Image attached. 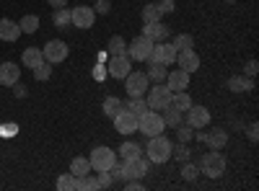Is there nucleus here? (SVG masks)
Masks as SVG:
<instances>
[{
    "label": "nucleus",
    "mask_w": 259,
    "mask_h": 191,
    "mask_svg": "<svg viewBox=\"0 0 259 191\" xmlns=\"http://www.w3.org/2000/svg\"><path fill=\"white\" fill-rule=\"evenodd\" d=\"M153 44H156V41H150L145 34L143 36H135L127 44V57L133 59V62H148L150 52H153Z\"/></svg>",
    "instance_id": "423d86ee"
},
{
    "label": "nucleus",
    "mask_w": 259,
    "mask_h": 191,
    "mask_svg": "<svg viewBox=\"0 0 259 191\" xmlns=\"http://www.w3.org/2000/svg\"><path fill=\"white\" fill-rule=\"evenodd\" d=\"M68 44H65L62 39H52L45 44V49H41V54H45V62H50V65H57V62H65L68 59Z\"/></svg>",
    "instance_id": "9d476101"
},
{
    "label": "nucleus",
    "mask_w": 259,
    "mask_h": 191,
    "mask_svg": "<svg viewBox=\"0 0 259 191\" xmlns=\"http://www.w3.org/2000/svg\"><path fill=\"white\" fill-rule=\"evenodd\" d=\"M156 21H161V11L156 3H150L143 8V24H156Z\"/></svg>",
    "instance_id": "f704fd0d"
},
{
    "label": "nucleus",
    "mask_w": 259,
    "mask_h": 191,
    "mask_svg": "<svg viewBox=\"0 0 259 191\" xmlns=\"http://www.w3.org/2000/svg\"><path fill=\"white\" fill-rule=\"evenodd\" d=\"M226 3H236V0H226Z\"/></svg>",
    "instance_id": "603ef678"
},
{
    "label": "nucleus",
    "mask_w": 259,
    "mask_h": 191,
    "mask_svg": "<svg viewBox=\"0 0 259 191\" xmlns=\"http://www.w3.org/2000/svg\"><path fill=\"white\" fill-rule=\"evenodd\" d=\"M89 163H91V171H109V168L117 163V153L106 145H99V147L91 150Z\"/></svg>",
    "instance_id": "39448f33"
},
{
    "label": "nucleus",
    "mask_w": 259,
    "mask_h": 191,
    "mask_svg": "<svg viewBox=\"0 0 259 191\" xmlns=\"http://www.w3.org/2000/svg\"><path fill=\"white\" fill-rule=\"evenodd\" d=\"M18 26H21V34H36L39 31V18L29 13V16H24L18 21Z\"/></svg>",
    "instance_id": "7c9ffc66"
},
{
    "label": "nucleus",
    "mask_w": 259,
    "mask_h": 191,
    "mask_svg": "<svg viewBox=\"0 0 259 191\" xmlns=\"http://www.w3.org/2000/svg\"><path fill=\"white\" fill-rule=\"evenodd\" d=\"M145 75H148L150 83H163L166 75H168V70H166V65H161V62H148Z\"/></svg>",
    "instance_id": "4be33fe9"
},
{
    "label": "nucleus",
    "mask_w": 259,
    "mask_h": 191,
    "mask_svg": "<svg viewBox=\"0 0 259 191\" xmlns=\"http://www.w3.org/2000/svg\"><path fill=\"white\" fill-rule=\"evenodd\" d=\"M94 21H96V11L91 6H78L70 11V24L75 29H91Z\"/></svg>",
    "instance_id": "ddd939ff"
},
{
    "label": "nucleus",
    "mask_w": 259,
    "mask_h": 191,
    "mask_svg": "<svg viewBox=\"0 0 259 191\" xmlns=\"http://www.w3.org/2000/svg\"><path fill=\"white\" fill-rule=\"evenodd\" d=\"M143 34L150 39V41H166L168 39V26L163 21H156V24H145Z\"/></svg>",
    "instance_id": "aec40b11"
},
{
    "label": "nucleus",
    "mask_w": 259,
    "mask_h": 191,
    "mask_svg": "<svg viewBox=\"0 0 259 191\" xmlns=\"http://www.w3.org/2000/svg\"><path fill=\"white\" fill-rule=\"evenodd\" d=\"M256 73H259V65H256V59H249V62H246V70H244V75L254 78Z\"/></svg>",
    "instance_id": "de8ad7c7"
},
{
    "label": "nucleus",
    "mask_w": 259,
    "mask_h": 191,
    "mask_svg": "<svg viewBox=\"0 0 259 191\" xmlns=\"http://www.w3.org/2000/svg\"><path fill=\"white\" fill-rule=\"evenodd\" d=\"M140 155H143V150H140L138 142H124V145H119V158H122V160H133V158H140Z\"/></svg>",
    "instance_id": "a878e982"
},
{
    "label": "nucleus",
    "mask_w": 259,
    "mask_h": 191,
    "mask_svg": "<svg viewBox=\"0 0 259 191\" xmlns=\"http://www.w3.org/2000/svg\"><path fill=\"white\" fill-rule=\"evenodd\" d=\"M21 39V26L11 18H0V41H18Z\"/></svg>",
    "instance_id": "f3484780"
},
{
    "label": "nucleus",
    "mask_w": 259,
    "mask_h": 191,
    "mask_svg": "<svg viewBox=\"0 0 259 191\" xmlns=\"http://www.w3.org/2000/svg\"><path fill=\"white\" fill-rule=\"evenodd\" d=\"M197 176H200V165H194V163H187L184 160V165H182V178L184 181H197Z\"/></svg>",
    "instance_id": "c9c22d12"
},
{
    "label": "nucleus",
    "mask_w": 259,
    "mask_h": 191,
    "mask_svg": "<svg viewBox=\"0 0 259 191\" xmlns=\"http://www.w3.org/2000/svg\"><path fill=\"white\" fill-rule=\"evenodd\" d=\"M13 88H16L13 93H16L18 98H26V86H24V83H13Z\"/></svg>",
    "instance_id": "09e8293b"
},
{
    "label": "nucleus",
    "mask_w": 259,
    "mask_h": 191,
    "mask_svg": "<svg viewBox=\"0 0 259 191\" xmlns=\"http://www.w3.org/2000/svg\"><path fill=\"white\" fill-rule=\"evenodd\" d=\"M138 130H140L145 137H156V135H163L166 124H163V116H161V111H153V109L143 111V114H140V119H138Z\"/></svg>",
    "instance_id": "7ed1b4c3"
},
{
    "label": "nucleus",
    "mask_w": 259,
    "mask_h": 191,
    "mask_svg": "<svg viewBox=\"0 0 259 191\" xmlns=\"http://www.w3.org/2000/svg\"><path fill=\"white\" fill-rule=\"evenodd\" d=\"M145 103H148V109H153V111L168 109V106H171V91L166 88V83H156L153 88H148Z\"/></svg>",
    "instance_id": "20e7f679"
},
{
    "label": "nucleus",
    "mask_w": 259,
    "mask_h": 191,
    "mask_svg": "<svg viewBox=\"0 0 259 191\" xmlns=\"http://www.w3.org/2000/svg\"><path fill=\"white\" fill-rule=\"evenodd\" d=\"M96 178H99V186H101V188H109V186L114 183V178H112V173H109V171H99V176H96Z\"/></svg>",
    "instance_id": "a18cd8bd"
},
{
    "label": "nucleus",
    "mask_w": 259,
    "mask_h": 191,
    "mask_svg": "<svg viewBox=\"0 0 259 191\" xmlns=\"http://www.w3.org/2000/svg\"><path fill=\"white\" fill-rule=\"evenodd\" d=\"M57 188L60 191H78V178L73 173H62L57 178Z\"/></svg>",
    "instance_id": "473e14b6"
},
{
    "label": "nucleus",
    "mask_w": 259,
    "mask_h": 191,
    "mask_svg": "<svg viewBox=\"0 0 259 191\" xmlns=\"http://www.w3.org/2000/svg\"><path fill=\"white\" fill-rule=\"evenodd\" d=\"M18 80H21L18 65L16 62H3V65H0V83H3V86H13Z\"/></svg>",
    "instance_id": "6ab92c4d"
},
{
    "label": "nucleus",
    "mask_w": 259,
    "mask_h": 191,
    "mask_svg": "<svg viewBox=\"0 0 259 191\" xmlns=\"http://www.w3.org/2000/svg\"><path fill=\"white\" fill-rule=\"evenodd\" d=\"M122 109H124V103H122L117 96H106V98H104V103H101V111H104L106 116H109V119H114Z\"/></svg>",
    "instance_id": "5701e85b"
},
{
    "label": "nucleus",
    "mask_w": 259,
    "mask_h": 191,
    "mask_svg": "<svg viewBox=\"0 0 259 191\" xmlns=\"http://www.w3.org/2000/svg\"><path fill=\"white\" fill-rule=\"evenodd\" d=\"M78 188H80V191H99L101 186H99V178H94V176L89 173V176L78 178Z\"/></svg>",
    "instance_id": "4c0bfd02"
},
{
    "label": "nucleus",
    "mask_w": 259,
    "mask_h": 191,
    "mask_svg": "<svg viewBox=\"0 0 259 191\" xmlns=\"http://www.w3.org/2000/svg\"><path fill=\"white\" fill-rule=\"evenodd\" d=\"M106 59H109V52H101V54L96 57V62H106Z\"/></svg>",
    "instance_id": "3c124183"
},
{
    "label": "nucleus",
    "mask_w": 259,
    "mask_h": 191,
    "mask_svg": "<svg viewBox=\"0 0 259 191\" xmlns=\"http://www.w3.org/2000/svg\"><path fill=\"white\" fill-rule=\"evenodd\" d=\"M138 114H133L130 109H122L112 121H114V130L119 132V135H133V132H138Z\"/></svg>",
    "instance_id": "4468645a"
},
{
    "label": "nucleus",
    "mask_w": 259,
    "mask_h": 191,
    "mask_svg": "<svg viewBox=\"0 0 259 191\" xmlns=\"http://www.w3.org/2000/svg\"><path fill=\"white\" fill-rule=\"evenodd\" d=\"M91 8H94L99 16H106V13L112 11V0H96V3H94Z\"/></svg>",
    "instance_id": "37998d69"
},
{
    "label": "nucleus",
    "mask_w": 259,
    "mask_h": 191,
    "mask_svg": "<svg viewBox=\"0 0 259 191\" xmlns=\"http://www.w3.org/2000/svg\"><path fill=\"white\" fill-rule=\"evenodd\" d=\"M171 140L163 137V135H156V137H148V145H145V155L150 163H168L171 160Z\"/></svg>",
    "instance_id": "f257e3e1"
},
{
    "label": "nucleus",
    "mask_w": 259,
    "mask_h": 191,
    "mask_svg": "<svg viewBox=\"0 0 259 191\" xmlns=\"http://www.w3.org/2000/svg\"><path fill=\"white\" fill-rule=\"evenodd\" d=\"M171 106H174V109H179V111H187L189 106H192L189 93H187V91H177V93H171Z\"/></svg>",
    "instance_id": "bb28decb"
},
{
    "label": "nucleus",
    "mask_w": 259,
    "mask_h": 191,
    "mask_svg": "<svg viewBox=\"0 0 259 191\" xmlns=\"http://www.w3.org/2000/svg\"><path fill=\"white\" fill-rule=\"evenodd\" d=\"M182 114H184V111L174 109V106H168V109H163V111H161V116H163V124H166V126H179V124H182Z\"/></svg>",
    "instance_id": "cd10ccee"
},
{
    "label": "nucleus",
    "mask_w": 259,
    "mask_h": 191,
    "mask_svg": "<svg viewBox=\"0 0 259 191\" xmlns=\"http://www.w3.org/2000/svg\"><path fill=\"white\" fill-rule=\"evenodd\" d=\"M18 135V124L16 121H6V124H0V137H16Z\"/></svg>",
    "instance_id": "ea45409f"
},
{
    "label": "nucleus",
    "mask_w": 259,
    "mask_h": 191,
    "mask_svg": "<svg viewBox=\"0 0 259 191\" xmlns=\"http://www.w3.org/2000/svg\"><path fill=\"white\" fill-rule=\"evenodd\" d=\"M148 165L150 160L148 158H133V160H124L122 163V181H130V178H143L148 173Z\"/></svg>",
    "instance_id": "9b49d317"
},
{
    "label": "nucleus",
    "mask_w": 259,
    "mask_h": 191,
    "mask_svg": "<svg viewBox=\"0 0 259 191\" xmlns=\"http://www.w3.org/2000/svg\"><path fill=\"white\" fill-rule=\"evenodd\" d=\"M124 109H130V111H133V114H143V111H148V103H145V98L143 96H133V98H130L127 103H124Z\"/></svg>",
    "instance_id": "72a5a7b5"
},
{
    "label": "nucleus",
    "mask_w": 259,
    "mask_h": 191,
    "mask_svg": "<svg viewBox=\"0 0 259 191\" xmlns=\"http://www.w3.org/2000/svg\"><path fill=\"white\" fill-rule=\"evenodd\" d=\"M158 11H161V16H168V13H174L177 11V3H174V0H158Z\"/></svg>",
    "instance_id": "c03bdc74"
},
{
    "label": "nucleus",
    "mask_w": 259,
    "mask_h": 191,
    "mask_svg": "<svg viewBox=\"0 0 259 191\" xmlns=\"http://www.w3.org/2000/svg\"><path fill=\"white\" fill-rule=\"evenodd\" d=\"M171 44H174L177 52H187V49H194V39H192L189 34H177Z\"/></svg>",
    "instance_id": "2f4dec72"
},
{
    "label": "nucleus",
    "mask_w": 259,
    "mask_h": 191,
    "mask_svg": "<svg viewBox=\"0 0 259 191\" xmlns=\"http://www.w3.org/2000/svg\"><path fill=\"white\" fill-rule=\"evenodd\" d=\"M205 145L210 147V150H221V147L228 145V132H223V130H210V132H205Z\"/></svg>",
    "instance_id": "412c9836"
},
{
    "label": "nucleus",
    "mask_w": 259,
    "mask_h": 191,
    "mask_svg": "<svg viewBox=\"0 0 259 191\" xmlns=\"http://www.w3.org/2000/svg\"><path fill=\"white\" fill-rule=\"evenodd\" d=\"M104 65H106V73H109V78L124 80V78L130 75V70H133V59H130L127 54H109V59H106Z\"/></svg>",
    "instance_id": "0eeeda50"
},
{
    "label": "nucleus",
    "mask_w": 259,
    "mask_h": 191,
    "mask_svg": "<svg viewBox=\"0 0 259 191\" xmlns=\"http://www.w3.org/2000/svg\"><path fill=\"white\" fill-rule=\"evenodd\" d=\"M21 62H24L29 70H34L36 65H41V62H45V54H41V49H36V47H29V49H24V57H21Z\"/></svg>",
    "instance_id": "b1692460"
},
{
    "label": "nucleus",
    "mask_w": 259,
    "mask_h": 191,
    "mask_svg": "<svg viewBox=\"0 0 259 191\" xmlns=\"http://www.w3.org/2000/svg\"><path fill=\"white\" fill-rule=\"evenodd\" d=\"M106 52H109V54H127V41L119 34H114L109 39V44H106Z\"/></svg>",
    "instance_id": "c756f323"
},
{
    "label": "nucleus",
    "mask_w": 259,
    "mask_h": 191,
    "mask_svg": "<svg viewBox=\"0 0 259 191\" xmlns=\"http://www.w3.org/2000/svg\"><path fill=\"white\" fill-rule=\"evenodd\" d=\"M52 24L57 29L70 26V8H52Z\"/></svg>",
    "instance_id": "c85d7f7f"
},
{
    "label": "nucleus",
    "mask_w": 259,
    "mask_h": 191,
    "mask_svg": "<svg viewBox=\"0 0 259 191\" xmlns=\"http://www.w3.org/2000/svg\"><path fill=\"white\" fill-rule=\"evenodd\" d=\"M70 173H73L75 178L89 176V173H91V163H89V158H73V163H70Z\"/></svg>",
    "instance_id": "393cba45"
},
{
    "label": "nucleus",
    "mask_w": 259,
    "mask_h": 191,
    "mask_svg": "<svg viewBox=\"0 0 259 191\" xmlns=\"http://www.w3.org/2000/svg\"><path fill=\"white\" fill-rule=\"evenodd\" d=\"M174 130H177V137H179V142H189L192 137H194V130H192V126L189 124H179V126H174Z\"/></svg>",
    "instance_id": "a19ab883"
},
{
    "label": "nucleus",
    "mask_w": 259,
    "mask_h": 191,
    "mask_svg": "<svg viewBox=\"0 0 259 191\" xmlns=\"http://www.w3.org/2000/svg\"><path fill=\"white\" fill-rule=\"evenodd\" d=\"M91 75H94V80H99V83H104L106 78H109V73H106V65H104V62H96Z\"/></svg>",
    "instance_id": "79ce46f5"
},
{
    "label": "nucleus",
    "mask_w": 259,
    "mask_h": 191,
    "mask_svg": "<svg viewBox=\"0 0 259 191\" xmlns=\"http://www.w3.org/2000/svg\"><path fill=\"white\" fill-rule=\"evenodd\" d=\"M187 114V124L192 126V130H207V126H210V111L205 109V106H189V109L184 111Z\"/></svg>",
    "instance_id": "f8f14e48"
},
{
    "label": "nucleus",
    "mask_w": 259,
    "mask_h": 191,
    "mask_svg": "<svg viewBox=\"0 0 259 191\" xmlns=\"http://www.w3.org/2000/svg\"><path fill=\"white\" fill-rule=\"evenodd\" d=\"M228 91L231 93H249V91H254V80L249 75H231L228 78Z\"/></svg>",
    "instance_id": "a211bd4d"
},
{
    "label": "nucleus",
    "mask_w": 259,
    "mask_h": 191,
    "mask_svg": "<svg viewBox=\"0 0 259 191\" xmlns=\"http://www.w3.org/2000/svg\"><path fill=\"white\" fill-rule=\"evenodd\" d=\"M148 88H150L148 75L140 73V70H135V73L130 70V75L124 78V91H127V96H130V98H133V96H145Z\"/></svg>",
    "instance_id": "6e6552de"
},
{
    "label": "nucleus",
    "mask_w": 259,
    "mask_h": 191,
    "mask_svg": "<svg viewBox=\"0 0 259 191\" xmlns=\"http://www.w3.org/2000/svg\"><path fill=\"white\" fill-rule=\"evenodd\" d=\"M166 88L171 91V93H177V91H187L189 88V73H184V70H168V75H166Z\"/></svg>",
    "instance_id": "2eb2a0df"
},
{
    "label": "nucleus",
    "mask_w": 259,
    "mask_h": 191,
    "mask_svg": "<svg viewBox=\"0 0 259 191\" xmlns=\"http://www.w3.org/2000/svg\"><path fill=\"white\" fill-rule=\"evenodd\" d=\"M189 155H192V150H189V147H187V142H179L177 147H171V158H177L179 163L189 160Z\"/></svg>",
    "instance_id": "e433bc0d"
},
{
    "label": "nucleus",
    "mask_w": 259,
    "mask_h": 191,
    "mask_svg": "<svg viewBox=\"0 0 259 191\" xmlns=\"http://www.w3.org/2000/svg\"><path fill=\"white\" fill-rule=\"evenodd\" d=\"M226 168H228V163H226V155H223V153L210 150V153H205V155H202L200 171H202L207 178H221V176L226 173Z\"/></svg>",
    "instance_id": "f03ea898"
},
{
    "label": "nucleus",
    "mask_w": 259,
    "mask_h": 191,
    "mask_svg": "<svg viewBox=\"0 0 259 191\" xmlns=\"http://www.w3.org/2000/svg\"><path fill=\"white\" fill-rule=\"evenodd\" d=\"M246 137H249L251 142H256V140H259V124H256V121H251V124L246 126Z\"/></svg>",
    "instance_id": "49530a36"
},
{
    "label": "nucleus",
    "mask_w": 259,
    "mask_h": 191,
    "mask_svg": "<svg viewBox=\"0 0 259 191\" xmlns=\"http://www.w3.org/2000/svg\"><path fill=\"white\" fill-rule=\"evenodd\" d=\"M50 75H52V65H50V62H41V65L34 68V78L36 80H50Z\"/></svg>",
    "instance_id": "58836bf2"
},
{
    "label": "nucleus",
    "mask_w": 259,
    "mask_h": 191,
    "mask_svg": "<svg viewBox=\"0 0 259 191\" xmlns=\"http://www.w3.org/2000/svg\"><path fill=\"white\" fill-rule=\"evenodd\" d=\"M177 49H174V44L171 41H156L153 44V52H150V57H148V62H161V65H174L177 62Z\"/></svg>",
    "instance_id": "1a4fd4ad"
},
{
    "label": "nucleus",
    "mask_w": 259,
    "mask_h": 191,
    "mask_svg": "<svg viewBox=\"0 0 259 191\" xmlns=\"http://www.w3.org/2000/svg\"><path fill=\"white\" fill-rule=\"evenodd\" d=\"M200 65H202V59H200V54L194 52V49H187V52H179L177 54V68L179 70H184V73H194V70H200Z\"/></svg>",
    "instance_id": "dca6fc26"
},
{
    "label": "nucleus",
    "mask_w": 259,
    "mask_h": 191,
    "mask_svg": "<svg viewBox=\"0 0 259 191\" xmlns=\"http://www.w3.org/2000/svg\"><path fill=\"white\" fill-rule=\"evenodd\" d=\"M47 3H50V8H65L68 0H47Z\"/></svg>",
    "instance_id": "8fccbe9b"
}]
</instances>
